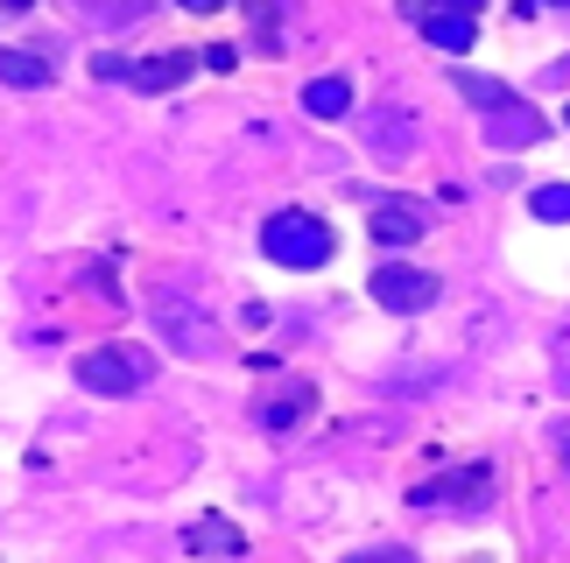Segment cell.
<instances>
[{
  "label": "cell",
  "instance_id": "cell-1",
  "mask_svg": "<svg viewBox=\"0 0 570 563\" xmlns=\"http://www.w3.org/2000/svg\"><path fill=\"white\" fill-rule=\"evenodd\" d=\"M261 254L282 268H324L332 261V226L317 219V211H275L268 226H261Z\"/></svg>",
  "mask_w": 570,
  "mask_h": 563
},
{
  "label": "cell",
  "instance_id": "cell-2",
  "mask_svg": "<svg viewBox=\"0 0 570 563\" xmlns=\"http://www.w3.org/2000/svg\"><path fill=\"white\" fill-rule=\"evenodd\" d=\"M148 374H156V359L141 345H92L78 359V387H92V395H135L148 387Z\"/></svg>",
  "mask_w": 570,
  "mask_h": 563
},
{
  "label": "cell",
  "instance_id": "cell-3",
  "mask_svg": "<svg viewBox=\"0 0 570 563\" xmlns=\"http://www.w3.org/2000/svg\"><path fill=\"white\" fill-rule=\"evenodd\" d=\"M156 324H163L169 338H177V353H197V359H212V353H218L212 317H205V310H184L177 289H163V296H156Z\"/></svg>",
  "mask_w": 570,
  "mask_h": 563
},
{
  "label": "cell",
  "instance_id": "cell-4",
  "mask_svg": "<svg viewBox=\"0 0 570 563\" xmlns=\"http://www.w3.org/2000/svg\"><path fill=\"white\" fill-rule=\"evenodd\" d=\"M374 303L381 310H430L436 303V275H423V268H402V261H387L381 275H374Z\"/></svg>",
  "mask_w": 570,
  "mask_h": 563
},
{
  "label": "cell",
  "instance_id": "cell-5",
  "mask_svg": "<svg viewBox=\"0 0 570 563\" xmlns=\"http://www.w3.org/2000/svg\"><path fill=\"white\" fill-rule=\"evenodd\" d=\"M184 543H190V556H239L247 535H239V522H226V514H205V522L184 529Z\"/></svg>",
  "mask_w": 570,
  "mask_h": 563
},
{
  "label": "cell",
  "instance_id": "cell-6",
  "mask_svg": "<svg viewBox=\"0 0 570 563\" xmlns=\"http://www.w3.org/2000/svg\"><path fill=\"white\" fill-rule=\"evenodd\" d=\"M423 36L436 42V50H451V57H465L472 42H479V14L465 8H444V14H423Z\"/></svg>",
  "mask_w": 570,
  "mask_h": 563
},
{
  "label": "cell",
  "instance_id": "cell-7",
  "mask_svg": "<svg viewBox=\"0 0 570 563\" xmlns=\"http://www.w3.org/2000/svg\"><path fill=\"white\" fill-rule=\"evenodd\" d=\"M430 233V219L415 205H374V240L381 247H415Z\"/></svg>",
  "mask_w": 570,
  "mask_h": 563
},
{
  "label": "cell",
  "instance_id": "cell-8",
  "mask_svg": "<svg viewBox=\"0 0 570 563\" xmlns=\"http://www.w3.org/2000/svg\"><path fill=\"white\" fill-rule=\"evenodd\" d=\"M535 135H542V120H535V106H521V99H508L487 120V141H500V148H529Z\"/></svg>",
  "mask_w": 570,
  "mask_h": 563
},
{
  "label": "cell",
  "instance_id": "cell-9",
  "mask_svg": "<svg viewBox=\"0 0 570 563\" xmlns=\"http://www.w3.org/2000/svg\"><path fill=\"white\" fill-rule=\"evenodd\" d=\"M303 113H311V120H345V113H353V85H345V78H311V85H303Z\"/></svg>",
  "mask_w": 570,
  "mask_h": 563
},
{
  "label": "cell",
  "instance_id": "cell-10",
  "mask_svg": "<svg viewBox=\"0 0 570 563\" xmlns=\"http://www.w3.org/2000/svg\"><path fill=\"white\" fill-rule=\"evenodd\" d=\"M366 141H374L381 156H409V148H415V127H409V113H394V106H381V113L366 120Z\"/></svg>",
  "mask_w": 570,
  "mask_h": 563
},
{
  "label": "cell",
  "instance_id": "cell-11",
  "mask_svg": "<svg viewBox=\"0 0 570 563\" xmlns=\"http://www.w3.org/2000/svg\"><path fill=\"white\" fill-rule=\"evenodd\" d=\"M493 480H487V472H451V480H436V486H415V507H436V501H479V493H487Z\"/></svg>",
  "mask_w": 570,
  "mask_h": 563
},
{
  "label": "cell",
  "instance_id": "cell-12",
  "mask_svg": "<svg viewBox=\"0 0 570 563\" xmlns=\"http://www.w3.org/2000/svg\"><path fill=\"white\" fill-rule=\"evenodd\" d=\"M0 85H21V92H42L50 85V63L36 50H0Z\"/></svg>",
  "mask_w": 570,
  "mask_h": 563
},
{
  "label": "cell",
  "instance_id": "cell-13",
  "mask_svg": "<svg viewBox=\"0 0 570 563\" xmlns=\"http://www.w3.org/2000/svg\"><path fill=\"white\" fill-rule=\"evenodd\" d=\"M190 78V57H148V63H135V92H169V85H184Z\"/></svg>",
  "mask_w": 570,
  "mask_h": 563
},
{
  "label": "cell",
  "instance_id": "cell-14",
  "mask_svg": "<svg viewBox=\"0 0 570 563\" xmlns=\"http://www.w3.org/2000/svg\"><path fill=\"white\" fill-rule=\"evenodd\" d=\"M451 85H458V92H465L472 106H487V113H500V106H508V99H514V92H508V85H493V78H479V71H458Z\"/></svg>",
  "mask_w": 570,
  "mask_h": 563
},
{
  "label": "cell",
  "instance_id": "cell-15",
  "mask_svg": "<svg viewBox=\"0 0 570 563\" xmlns=\"http://www.w3.org/2000/svg\"><path fill=\"white\" fill-rule=\"evenodd\" d=\"M535 219H550V226H570V184H542L535 198H529Z\"/></svg>",
  "mask_w": 570,
  "mask_h": 563
},
{
  "label": "cell",
  "instance_id": "cell-16",
  "mask_svg": "<svg viewBox=\"0 0 570 563\" xmlns=\"http://www.w3.org/2000/svg\"><path fill=\"white\" fill-rule=\"evenodd\" d=\"M282 0H247V21H254V42L261 50H282V21H275Z\"/></svg>",
  "mask_w": 570,
  "mask_h": 563
},
{
  "label": "cell",
  "instance_id": "cell-17",
  "mask_svg": "<svg viewBox=\"0 0 570 563\" xmlns=\"http://www.w3.org/2000/svg\"><path fill=\"white\" fill-rule=\"evenodd\" d=\"M311 387H289V395H282V402H268V429H289L296 416H311Z\"/></svg>",
  "mask_w": 570,
  "mask_h": 563
},
{
  "label": "cell",
  "instance_id": "cell-18",
  "mask_svg": "<svg viewBox=\"0 0 570 563\" xmlns=\"http://www.w3.org/2000/svg\"><path fill=\"white\" fill-rule=\"evenodd\" d=\"M444 8H465V14H479L487 0H402V14H409V21H423V14H444Z\"/></svg>",
  "mask_w": 570,
  "mask_h": 563
},
{
  "label": "cell",
  "instance_id": "cell-19",
  "mask_svg": "<svg viewBox=\"0 0 570 563\" xmlns=\"http://www.w3.org/2000/svg\"><path fill=\"white\" fill-rule=\"evenodd\" d=\"M345 563H415L409 550H366V556H345Z\"/></svg>",
  "mask_w": 570,
  "mask_h": 563
},
{
  "label": "cell",
  "instance_id": "cell-20",
  "mask_svg": "<svg viewBox=\"0 0 570 563\" xmlns=\"http://www.w3.org/2000/svg\"><path fill=\"white\" fill-rule=\"evenodd\" d=\"M529 8H570V0H521V14H529Z\"/></svg>",
  "mask_w": 570,
  "mask_h": 563
},
{
  "label": "cell",
  "instance_id": "cell-21",
  "mask_svg": "<svg viewBox=\"0 0 570 563\" xmlns=\"http://www.w3.org/2000/svg\"><path fill=\"white\" fill-rule=\"evenodd\" d=\"M184 8H190V14H212V8H218V0H184Z\"/></svg>",
  "mask_w": 570,
  "mask_h": 563
},
{
  "label": "cell",
  "instance_id": "cell-22",
  "mask_svg": "<svg viewBox=\"0 0 570 563\" xmlns=\"http://www.w3.org/2000/svg\"><path fill=\"white\" fill-rule=\"evenodd\" d=\"M0 8H36V0H0Z\"/></svg>",
  "mask_w": 570,
  "mask_h": 563
},
{
  "label": "cell",
  "instance_id": "cell-23",
  "mask_svg": "<svg viewBox=\"0 0 570 563\" xmlns=\"http://www.w3.org/2000/svg\"><path fill=\"white\" fill-rule=\"evenodd\" d=\"M563 120H570V113H563Z\"/></svg>",
  "mask_w": 570,
  "mask_h": 563
}]
</instances>
